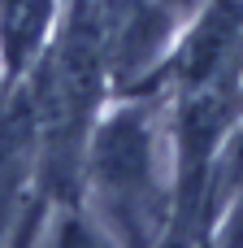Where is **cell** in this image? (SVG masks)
<instances>
[{
  "instance_id": "obj_1",
  "label": "cell",
  "mask_w": 243,
  "mask_h": 248,
  "mask_svg": "<svg viewBox=\"0 0 243 248\" xmlns=\"http://www.w3.org/2000/svg\"><path fill=\"white\" fill-rule=\"evenodd\" d=\"M83 183H91L104 222L126 240H143L157 214V135L148 109H117L91 135L83 157Z\"/></svg>"
},
{
  "instance_id": "obj_2",
  "label": "cell",
  "mask_w": 243,
  "mask_h": 248,
  "mask_svg": "<svg viewBox=\"0 0 243 248\" xmlns=\"http://www.w3.org/2000/svg\"><path fill=\"white\" fill-rule=\"evenodd\" d=\"M91 13L104 48V74L117 78L122 92H135L170 44L174 9L165 0H91Z\"/></svg>"
},
{
  "instance_id": "obj_3",
  "label": "cell",
  "mask_w": 243,
  "mask_h": 248,
  "mask_svg": "<svg viewBox=\"0 0 243 248\" xmlns=\"http://www.w3.org/2000/svg\"><path fill=\"white\" fill-rule=\"evenodd\" d=\"M239 31H243V0H213L204 9V17L196 22L183 57H178V78L187 83V92L222 78L235 44H239Z\"/></svg>"
},
{
  "instance_id": "obj_4",
  "label": "cell",
  "mask_w": 243,
  "mask_h": 248,
  "mask_svg": "<svg viewBox=\"0 0 243 248\" xmlns=\"http://www.w3.org/2000/svg\"><path fill=\"white\" fill-rule=\"evenodd\" d=\"M57 17V0H0V74L4 87L30 74L39 52L48 48V31Z\"/></svg>"
},
{
  "instance_id": "obj_5",
  "label": "cell",
  "mask_w": 243,
  "mask_h": 248,
  "mask_svg": "<svg viewBox=\"0 0 243 248\" xmlns=\"http://www.w3.org/2000/svg\"><path fill=\"white\" fill-rule=\"evenodd\" d=\"M239 192H243V126L230 135V144H226V153H222L217 170L209 174V201L217 205V201L239 196Z\"/></svg>"
}]
</instances>
